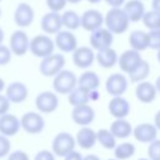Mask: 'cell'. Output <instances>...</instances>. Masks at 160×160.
Here are the masks:
<instances>
[{"label": "cell", "mask_w": 160, "mask_h": 160, "mask_svg": "<svg viewBox=\"0 0 160 160\" xmlns=\"http://www.w3.org/2000/svg\"><path fill=\"white\" fill-rule=\"evenodd\" d=\"M88 1H89L90 4H99L101 0H88Z\"/></svg>", "instance_id": "53"}, {"label": "cell", "mask_w": 160, "mask_h": 160, "mask_svg": "<svg viewBox=\"0 0 160 160\" xmlns=\"http://www.w3.org/2000/svg\"><path fill=\"white\" fill-rule=\"evenodd\" d=\"M68 101L71 106H78V105H84L88 104L89 100V90L76 85L69 94H68Z\"/></svg>", "instance_id": "29"}, {"label": "cell", "mask_w": 160, "mask_h": 160, "mask_svg": "<svg viewBox=\"0 0 160 160\" xmlns=\"http://www.w3.org/2000/svg\"><path fill=\"white\" fill-rule=\"evenodd\" d=\"M54 49H55L54 40L49 35H45V34L35 35L29 42V50L36 58L42 59V58L52 54Z\"/></svg>", "instance_id": "2"}, {"label": "cell", "mask_w": 160, "mask_h": 160, "mask_svg": "<svg viewBox=\"0 0 160 160\" xmlns=\"http://www.w3.org/2000/svg\"><path fill=\"white\" fill-rule=\"evenodd\" d=\"M148 156L150 160H160V139H155L149 142Z\"/></svg>", "instance_id": "36"}, {"label": "cell", "mask_w": 160, "mask_h": 160, "mask_svg": "<svg viewBox=\"0 0 160 160\" xmlns=\"http://www.w3.org/2000/svg\"><path fill=\"white\" fill-rule=\"evenodd\" d=\"M30 39L24 30H15L9 40V49L16 56H22L29 51Z\"/></svg>", "instance_id": "8"}, {"label": "cell", "mask_w": 160, "mask_h": 160, "mask_svg": "<svg viewBox=\"0 0 160 160\" xmlns=\"http://www.w3.org/2000/svg\"><path fill=\"white\" fill-rule=\"evenodd\" d=\"M66 4H68L66 0H46V6L50 9V11H56V12L64 10Z\"/></svg>", "instance_id": "38"}, {"label": "cell", "mask_w": 160, "mask_h": 160, "mask_svg": "<svg viewBox=\"0 0 160 160\" xmlns=\"http://www.w3.org/2000/svg\"><path fill=\"white\" fill-rule=\"evenodd\" d=\"M29 90L28 86L21 81H12L5 89V96L9 99L10 102L21 104L28 99Z\"/></svg>", "instance_id": "16"}, {"label": "cell", "mask_w": 160, "mask_h": 160, "mask_svg": "<svg viewBox=\"0 0 160 160\" xmlns=\"http://www.w3.org/2000/svg\"><path fill=\"white\" fill-rule=\"evenodd\" d=\"M110 8H121L126 0H104Z\"/></svg>", "instance_id": "44"}, {"label": "cell", "mask_w": 160, "mask_h": 160, "mask_svg": "<svg viewBox=\"0 0 160 160\" xmlns=\"http://www.w3.org/2000/svg\"><path fill=\"white\" fill-rule=\"evenodd\" d=\"M105 89L111 96L122 95L128 89V79L120 72H114L106 79Z\"/></svg>", "instance_id": "15"}, {"label": "cell", "mask_w": 160, "mask_h": 160, "mask_svg": "<svg viewBox=\"0 0 160 160\" xmlns=\"http://www.w3.org/2000/svg\"><path fill=\"white\" fill-rule=\"evenodd\" d=\"M141 60H142V58L140 55V51H136L134 49H129V50H125L122 54H120V56H118L116 64H119L120 70L129 74L140 64Z\"/></svg>", "instance_id": "13"}, {"label": "cell", "mask_w": 160, "mask_h": 160, "mask_svg": "<svg viewBox=\"0 0 160 160\" xmlns=\"http://www.w3.org/2000/svg\"><path fill=\"white\" fill-rule=\"evenodd\" d=\"M41 30L48 35H54L58 31L61 30L62 22H61V15L56 11H49L46 12L40 21Z\"/></svg>", "instance_id": "18"}, {"label": "cell", "mask_w": 160, "mask_h": 160, "mask_svg": "<svg viewBox=\"0 0 160 160\" xmlns=\"http://www.w3.org/2000/svg\"><path fill=\"white\" fill-rule=\"evenodd\" d=\"M148 48L152 50H159L160 49V29L156 30H150L148 32Z\"/></svg>", "instance_id": "35"}, {"label": "cell", "mask_w": 160, "mask_h": 160, "mask_svg": "<svg viewBox=\"0 0 160 160\" xmlns=\"http://www.w3.org/2000/svg\"><path fill=\"white\" fill-rule=\"evenodd\" d=\"M150 74V65L146 60H141L140 64L131 71L129 72V79L131 82H140L142 80H145Z\"/></svg>", "instance_id": "30"}, {"label": "cell", "mask_w": 160, "mask_h": 160, "mask_svg": "<svg viewBox=\"0 0 160 160\" xmlns=\"http://www.w3.org/2000/svg\"><path fill=\"white\" fill-rule=\"evenodd\" d=\"M154 121H155V126H156V129L158 130H160V110L155 114V116H154Z\"/></svg>", "instance_id": "47"}, {"label": "cell", "mask_w": 160, "mask_h": 160, "mask_svg": "<svg viewBox=\"0 0 160 160\" xmlns=\"http://www.w3.org/2000/svg\"><path fill=\"white\" fill-rule=\"evenodd\" d=\"M11 149V142L8 136L0 134V158H5Z\"/></svg>", "instance_id": "37"}, {"label": "cell", "mask_w": 160, "mask_h": 160, "mask_svg": "<svg viewBox=\"0 0 160 160\" xmlns=\"http://www.w3.org/2000/svg\"><path fill=\"white\" fill-rule=\"evenodd\" d=\"M95 60L94 50L90 46H78L72 51V62L79 69H88Z\"/></svg>", "instance_id": "14"}, {"label": "cell", "mask_w": 160, "mask_h": 160, "mask_svg": "<svg viewBox=\"0 0 160 160\" xmlns=\"http://www.w3.org/2000/svg\"><path fill=\"white\" fill-rule=\"evenodd\" d=\"M82 160H100V158L98 155H94V154H89L86 156H82Z\"/></svg>", "instance_id": "48"}, {"label": "cell", "mask_w": 160, "mask_h": 160, "mask_svg": "<svg viewBox=\"0 0 160 160\" xmlns=\"http://www.w3.org/2000/svg\"><path fill=\"white\" fill-rule=\"evenodd\" d=\"M20 128H22L28 134H40L45 128V120L40 112L28 111L20 119Z\"/></svg>", "instance_id": "6"}, {"label": "cell", "mask_w": 160, "mask_h": 160, "mask_svg": "<svg viewBox=\"0 0 160 160\" xmlns=\"http://www.w3.org/2000/svg\"><path fill=\"white\" fill-rule=\"evenodd\" d=\"M138 160H150V159H145V158H141V159H138Z\"/></svg>", "instance_id": "55"}, {"label": "cell", "mask_w": 160, "mask_h": 160, "mask_svg": "<svg viewBox=\"0 0 160 160\" xmlns=\"http://www.w3.org/2000/svg\"><path fill=\"white\" fill-rule=\"evenodd\" d=\"M75 145H76L75 138L70 132L61 131L54 138L51 144V150L55 156L64 158L66 154H69L75 149Z\"/></svg>", "instance_id": "5"}, {"label": "cell", "mask_w": 160, "mask_h": 160, "mask_svg": "<svg viewBox=\"0 0 160 160\" xmlns=\"http://www.w3.org/2000/svg\"><path fill=\"white\" fill-rule=\"evenodd\" d=\"M99 98H100V92H99L98 89L89 90V100H91V101H96V100H99Z\"/></svg>", "instance_id": "45"}, {"label": "cell", "mask_w": 160, "mask_h": 160, "mask_svg": "<svg viewBox=\"0 0 160 160\" xmlns=\"http://www.w3.org/2000/svg\"><path fill=\"white\" fill-rule=\"evenodd\" d=\"M96 141L104 148V149H108V150H111L115 148L116 145V138L111 134L110 130L108 129H100L98 132H96Z\"/></svg>", "instance_id": "32"}, {"label": "cell", "mask_w": 160, "mask_h": 160, "mask_svg": "<svg viewBox=\"0 0 160 160\" xmlns=\"http://www.w3.org/2000/svg\"><path fill=\"white\" fill-rule=\"evenodd\" d=\"M65 66V56L62 54H50L40 61L39 65V71L41 75L46 78L55 76L60 70H62Z\"/></svg>", "instance_id": "3"}, {"label": "cell", "mask_w": 160, "mask_h": 160, "mask_svg": "<svg viewBox=\"0 0 160 160\" xmlns=\"http://www.w3.org/2000/svg\"><path fill=\"white\" fill-rule=\"evenodd\" d=\"M108 160H118V159H108Z\"/></svg>", "instance_id": "56"}, {"label": "cell", "mask_w": 160, "mask_h": 160, "mask_svg": "<svg viewBox=\"0 0 160 160\" xmlns=\"http://www.w3.org/2000/svg\"><path fill=\"white\" fill-rule=\"evenodd\" d=\"M110 131L116 139H126L132 132L131 124L125 119H116L110 125Z\"/></svg>", "instance_id": "26"}, {"label": "cell", "mask_w": 160, "mask_h": 160, "mask_svg": "<svg viewBox=\"0 0 160 160\" xmlns=\"http://www.w3.org/2000/svg\"><path fill=\"white\" fill-rule=\"evenodd\" d=\"M64 160H82V155L74 149L72 151H70L64 156Z\"/></svg>", "instance_id": "43"}, {"label": "cell", "mask_w": 160, "mask_h": 160, "mask_svg": "<svg viewBox=\"0 0 160 160\" xmlns=\"http://www.w3.org/2000/svg\"><path fill=\"white\" fill-rule=\"evenodd\" d=\"M148 32L142 30H134L129 35V44L130 48L136 51H144L148 49Z\"/></svg>", "instance_id": "27"}, {"label": "cell", "mask_w": 160, "mask_h": 160, "mask_svg": "<svg viewBox=\"0 0 160 160\" xmlns=\"http://www.w3.org/2000/svg\"><path fill=\"white\" fill-rule=\"evenodd\" d=\"M35 11L28 2H20L14 11V22L19 28H28L32 24Z\"/></svg>", "instance_id": "11"}, {"label": "cell", "mask_w": 160, "mask_h": 160, "mask_svg": "<svg viewBox=\"0 0 160 160\" xmlns=\"http://www.w3.org/2000/svg\"><path fill=\"white\" fill-rule=\"evenodd\" d=\"M154 85H155V88H156V91H158V92H160V76H158V78H156V81H155V84H154Z\"/></svg>", "instance_id": "49"}, {"label": "cell", "mask_w": 160, "mask_h": 160, "mask_svg": "<svg viewBox=\"0 0 160 160\" xmlns=\"http://www.w3.org/2000/svg\"><path fill=\"white\" fill-rule=\"evenodd\" d=\"M61 22L68 30H76L80 28V15L75 10H66L61 14Z\"/></svg>", "instance_id": "31"}, {"label": "cell", "mask_w": 160, "mask_h": 160, "mask_svg": "<svg viewBox=\"0 0 160 160\" xmlns=\"http://www.w3.org/2000/svg\"><path fill=\"white\" fill-rule=\"evenodd\" d=\"M68 2H70V4H78V2H80L81 0H66Z\"/></svg>", "instance_id": "52"}, {"label": "cell", "mask_w": 160, "mask_h": 160, "mask_svg": "<svg viewBox=\"0 0 160 160\" xmlns=\"http://www.w3.org/2000/svg\"><path fill=\"white\" fill-rule=\"evenodd\" d=\"M134 154H135V146H134V144L128 142V141L115 145V148H114V155H115V159H118V160L130 159Z\"/></svg>", "instance_id": "33"}, {"label": "cell", "mask_w": 160, "mask_h": 160, "mask_svg": "<svg viewBox=\"0 0 160 160\" xmlns=\"http://www.w3.org/2000/svg\"><path fill=\"white\" fill-rule=\"evenodd\" d=\"M10 104H11V102L9 101V99H8L5 95H2V94L0 92V115H2V114H5V112L9 111Z\"/></svg>", "instance_id": "42"}, {"label": "cell", "mask_w": 160, "mask_h": 160, "mask_svg": "<svg viewBox=\"0 0 160 160\" xmlns=\"http://www.w3.org/2000/svg\"><path fill=\"white\" fill-rule=\"evenodd\" d=\"M114 41V34L108 30L106 28H98L95 30L91 31L90 38H89V42L91 49L94 50H100V49H105L111 46Z\"/></svg>", "instance_id": "7"}, {"label": "cell", "mask_w": 160, "mask_h": 160, "mask_svg": "<svg viewBox=\"0 0 160 160\" xmlns=\"http://www.w3.org/2000/svg\"><path fill=\"white\" fill-rule=\"evenodd\" d=\"M11 55H12L11 50L8 46L0 44V66H4L6 64H9L10 60H11Z\"/></svg>", "instance_id": "39"}, {"label": "cell", "mask_w": 160, "mask_h": 160, "mask_svg": "<svg viewBox=\"0 0 160 160\" xmlns=\"http://www.w3.org/2000/svg\"><path fill=\"white\" fill-rule=\"evenodd\" d=\"M78 85L76 75L70 70H60L52 80V88L58 94H69Z\"/></svg>", "instance_id": "4"}, {"label": "cell", "mask_w": 160, "mask_h": 160, "mask_svg": "<svg viewBox=\"0 0 160 160\" xmlns=\"http://www.w3.org/2000/svg\"><path fill=\"white\" fill-rule=\"evenodd\" d=\"M104 25V15L96 9H89L80 15V26L86 31H92Z\"/></svg>", "instance_id": "12"}, {"label": "cell", "mask_w": 160, "mask_h": 160, "mask_svg": "<svg viewBox=\"0 0 160 160\" xmlns=\"http://www.w3.org/2000/svg\"><path fill=\"white\" fill-rule=\"evenodd\" d=\"M118 56H119L118 52L111 46H109V48L98 50V52L95 54V60L101 68L110 69L118 62Z\"/></svg>", "instance_id": "24"}, {"label": "cell", "mask_w": 160, "mask_h": 160, "mask_svg": "<svg viewBox=\"0 0 160 160\" xmlns=\"http://www.w3.org/2000/svg\"><path fill=\"white\" fill-rule=\"evenodd\" d=\"M54 44L62 52H72L78 48V39L71 30H60L55 34Z\"/></svg>", "instance_id": "10"}, {"label": "cell", "mask_w": 160, "mask_h": 160, "mask_svg": "<svg viewBox=\"0 0 160 160\" xmlns=\"http://www.w3.org/2000/svg\"><path fill=\"white\" fill-rule=\"evenodd\" d=\"M78 85L86 89V90H94L98 89L100 85V78L95 71H84L78 78Z\"/></svg>", "instance_id": "28"}, {"label": "cell", "mask_w": 160, "mask_h": 160, "mask_svg": "<svg viewBox=\"0 0 160 160\" xmlns=\"http://www.w3.org/2000/svg\"><path fill=\"white\" fill-rule=\"evenodd\" d=\"M156 88L154 84H151L150 81H140L138 82L136 88H135V96L138 98V100L140 102H144V104H150L155 100L156 98Z\"/></svg>", "instance_id": "22"}, {"label": "cell", "mask_w": 160, "mask_h": 160, "mask_svg": "<svg viewBox=\"0 0 160 160\" xmlns=\"http://www.w3.org/2000/svg\"><path fill=\"white\" fill-rule=\"evenodd\" d=\"M141 21L145 25V28H148L149 30L160 29V14L154 11V10L145 11L142 18H141Z\"/></svg>", "instance_id": "34"}, {"label": "cell", "mask_w": 160, "mask_h": 160, "mask_svg": "<svg viewBox=\"0 0 160 160\" xmlns=\"http://www.w3.org/2000/svg\"><path fill=\"white\" fill-rule=\"evenodd\" d=\"M0 16H1V9H0Z\"/></svg>", "instance_id": "57"}, {"label": "cell", "mask_w": 160, "mask_h": 160, "mask_svg": "<svg viewBox=\"0 0 160 160\" xmlns=\"http://www.w3.org/2000/svg\"><path fill=\"white\" fill-rule=\"evenodd\" d=\"M4 89H5V81H4V79L0 78V92H1Z\"/></svg>", "instance_id": "50"}, {"label": "cell", "mask_w": 160, "mask_h": 160, "mask_svg": "<svg viewBox=\"0 0 160 160\" xmlns=\"http://www.w3.org/2000/svg\"><path fill=\"white\" fill-rule=\"evenodd\" d=\"M72 108L74 109L71 111V119L74 120L75 124L80 126H88L94 121L95 111L90 105L84 104V105H78Z\"/></svg>", "instance_id": "17"}, {"label": "cell", "mask_w": 160, "mask_h": 160, "mask_svg": "<svg viewBox=\"0 0 160 160\" xmlns=\"http://www.w3.org/2000/svg\"><path fill=\"white\" fill-rule=\"evenodd\" d=\"M135 138V140L140 141V142H151L152 140L156 139L158 136V129L155 125L150 124V122H142V124H139L136 125L134 129H132V132H131Z\"/></svg>", "instance_id": "20"}, {"label": "cell", "mask_w": 160, "mask_h": 160, "mask_svg": "<svg viewBox=\"0 0 160 160\" xmlns=\"http://www.w3.org/2000/svg\"><path fill=\"white\" fill-rule=\"evenodd\" d=\"M35 106L42 114L54 112L59 106V98L52 91H41L35 99Z\"/></svg>", "instance_id": "9"}, {"label": "cell", "mask_w": 160, "mask_h": 160, "mask_svg": "<svg viewBox=\"0 0 160 160\" xmlns=\"http://www.w3.org/2000/svg\"><path fill=\"white\" fill-rule=\"evenodd\" d=\"M156 59H158V61L160 62V49L158 50V54H156Z\"/></svg>", "instance_id": "54"}, {"label": "cell", "mask_w": 160, "mask_h": 160, "mask_svg": "<svg viewBox=\"0 0 160 160\" xmlns=\"http://www.w3.org/2000/svg\"><path fill=\"white\" fill-rule=\"evenodd\" d=\"M104 24L112 34H124L130 25V20L121 8H110L104 16Z\"/></svg>", "instance_id": "1"}, {"label": "cell", "mask_w": 160, "mask_h": 160, "mask_svg": "<svg viewBox=\"0 0 160 160\" xmlns=\"http://www.w3.org/2000/svg\"><path fill=\"white\" fill-rule=\"evenodd\" d=\"M151 8L154 11L160 14V0H151Z\"/></svg>", "instance_id": "46"}, {"label": "cell", "mask_w": 160, "mask_h": 160, "mask_svg": "<svg viewBox=\"0 0 160 160\" xmlns=\"http://www.w3.org/2000/svg\"><path fill=\"white\" fill-rule=\"evenodd\" d=\"M34 160H55V155L50 150H40L36 152Z\"/></svg>", "instance_id": "41"}, {"label": "cell", "mask_w": 160, "mask_h": 160, "mask_svg": "<svg viewBox=\"0 0 160 160\" xmlns=\"http://www.w3.org/2000/svg\"><path fill=\"white\" fill-rule=\"evenodd\" d=\"M124 11L128 15L130 22H138L141 20L145 12V5L142 0H129L124 2Z\"/></svg>", "instance_id": "23"}, {"label": "cell", "mask_w": 160, "mask_h": 160, "mask_svg": "<svg viewBox=\"0 0 160 160\" xmlns=\"http://www.w3.org/2000/svg\"><path fill=\"white\" fill-rule=\"evenodd\" d=\"M8 155H9L8 160H30L29 155L22 150H15L12 152H9Z\"/></svg>", "instance_id": "40"}, {"label": "cell", "mask_w": 160, "mask_h": 160, "mask_svg": "<svg viewBox=\"0 0 160 160\" xmlns=\"http://www.w3.org/2000/svg\"><path fill=\"white\" fill-rule=\"evenodd\" d=\"M75 141L81 149H85V150L91 149L96 142V131H94L91 128L82 126L76 132Z\"/></svg>", "instance_id": "25"}, {"label": "cell", "mask_w": 160, "mask_h": 160, "mask_svg": "<svg viewBox=\"0 0 160 160\" xmlns=\"http://www.w3.org/2000/svg\"><path fill=\"white\" fill-rule=\"evenodd\" d=\"M20 130V119L15 115L5 112L0 115V134L10 138L19 132Z\"/></svg>", "instance_id": "21"}, {"label": "cell", "mask_w": 160, "mask_h": 160, "mask_svg": "<svg viewBox=\"0 0 160 160\" xmlns=\"http://www.w3.org/2000/svg\"><path fill=\"white\" fill-rule=\"evenodd\" d=\"M0 1H1V0H0Z\"/></svg>", "instance_id": "58"}, {"label": "cell", "mask_w": 160, "mask_h": 160, "mask_svg": "<svg viewBox=\"0 0 160 160\" xmlns=\"http://www.w3.org/2000/svg\"><path fill=\"white\" fill-rule=\"evenodd\" d=\"M108 110L110 115L115 119H125L130 112V104L121 95L112 96L108 104Z\"/></svg>", "instance_id": "19"}, {"label": "cell", "mask_w": 160, "mask_h": 160, "mask_svg": "<svg viewBox=\"0 0 160 160\" xmlns=\"http://www.w3.org/2000/svg\"><path fill=\"white\" fill-rule=\"evenodd\" d=\"M4 36H5V34H4V30L0 28V44H2V41H4Z\"/></svg>", "instance_id": "51"}]
</instances>
